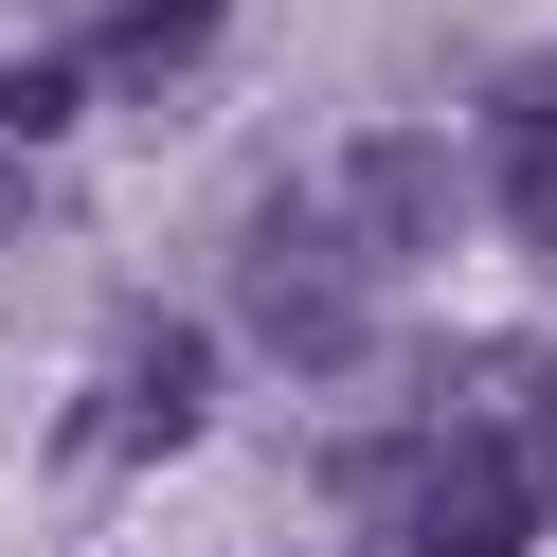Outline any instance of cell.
Instances as JSON below:
<instances>
[{
  "instance_id": "6da1fadb",
  "label": "cell",
  "mask_w": 557,
  "mask_h": 557,
  "mask_svg": "<svg viewBox=\"0 0 557 557\" xmlns=\"http://www.w3.org/2000/svg\"><path fill=\"white\" fill-rule=\"evenodd\" d=\"M234 342L288 377H342L377 342V252L342 234V198H270L252 234H234Z\"/></svg>"
},
{
  "instance_id": "52a82bcc",
  "label": "cell",
  "mask_w": 557,
  "mask_h": 557,
  "mask_svg": "<svg viewBox=\"0 0 557 557\" xmlns=\"http://www.w3.org/2000/svg\"><path fill=\"white\" fill-rule=\"evenodd\" d=\"M504 377V413H521V468H540V504H557V360H485Z\"/></svg>"
},
{
  "instance_id": "277c9868",
  "label": "cell",
  "mask_w": 557,
  "mask_h": 557,
  "mask_svg": "<svg viewBox=\"0 0 557 557\" xmlns=\"http://www.w3.org/2000/svg\"><path fill=\"white\" fill-rule=\"evenodd\" d=\"M216 37H234V0H109V18H90V54H73V73L109 90V109H145V90H181L198 54H216Z\"/></svg>"
},
{
  "instance_id": "7a4b0ae2",
  "label": "cell",
  "mask_w": 557,
  "mask_h": 557,
  "mask_svg": "<svg viewBox=\"0 0 557 557\" xmlns=\"http://www.w3.org/2000/svg\"><path fill=\"white\" fill-rule=\"evenodd\" d=\"M377 504L413 521V557H540V540H557L540 468H521V413H449V432H413L396 468H377Z\"/></svg>"
},
{
  "instance_id": "8992f818",
  "label": "cell",
  "mask_w": 557,
  "mask_h": 557,
  "mask_svg": "<svg viewBox=\"0 0 557 557\" xmlns=\"http://www.w3.org/2000/svg\"><path fill=\"white\" fill-rule=\"evenodd\" d=\"M73 54H0V145H37V126H73Z\"/></svg>"
},
{
  "instance_id": "ba28073f",
  "label": "cell",
  "mask_w": 557,
  "mask_h": 557,
  "mask_svg": "<svg viewBox=\"0 0 557 557\" xmlns=\"http://www.w3.org/2000/svg\"><path fill=\"white\" fill-rule=\"evenodd\" d=\"M18 198H37V181H18V145H0V234H18Z\"/></svg>"
},
{
  "instance_id": "5b68a950",
  "label": "cell",
  "mask_w": 557,
  "mask_h": 557,
  "mask_svg": "<svg viewBox=\"0 0 557 557\" xmlns=\"http://www.w3.org/2000/svg\"><path fill=\"white\" fill-rule=\"evenodd\" d=\"M485 198H504V234L557 270V73H504V109H485Z\"/></svg>"
},
{
  "instance_id": "3957f363",
  "label": "cell",
  "mask_w": 557,
  "mask_h": 557,
  "mask_svg": "<svg viewBox=\"0 0 557 557\" xmlns=\"http://www.w3.org/2000/svg\"><path fill=\"white\" fill-rule=\"evenodd\" d=\"M324 198H342V234H360L377 270H413V252H449V234H468V162H449L432 126H360Z\"/></svg>"
}]
</instances>
